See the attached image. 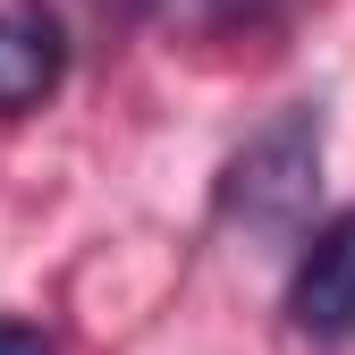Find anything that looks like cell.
Returning a JSON list of instances; mask_svg holds the SVG:
<instances>
[{
    "label": "cell",
    "mask_w": 355,
    "mask_h": 355,
    "mask_svg": "<svg viewBox=\"0 0 355 355\" xmlns=\"http://www.w3.org/2000/svg\"><path fill=\"white\" fill-rule=\"evenodd\" d=\"M322 203V102H288L220 161V229L245 245H304Z\"/></svg>",
    "instance_id": "cell-1"
},
{
    "label": "cell",
    "mask_w": 355,
    "mask_h": 355,
    "mask_svg": "<svg viewBox=\"0 0 355 355\" xmlns=\"http://www.w3.org/2000/svg\"><path fill=\"white\" fill-rule=\"evenodd\" d=\"M288 322H296V338H313V347L355 338V211L304 229L296 271H288Z\"/></svg>",
    "instance_id": "cell-2"
},
{
    "label": "cell",
    "mask_w": 355,
    "mask_h": 355,
    "mask_svg": "<svg viewBox=\"0 0 355 355\" xmlns=\"http://www.w3.org/2000/svg\"><path fill=\"white\" fill-rule=\"evenodd\" d=\"M68 76V34L42 0H17L0 9V119H17L34 102H51Z\"/></svg>",
    "instance_id": "cell-3"
},
{
    "label": "cell",
    "mask_w": 355,
    "mask_h": 355,
    "mask_svg": "<svg viewBox=\"0 0 355 355\" xmlns=\"http://www.w3.org/2000/svg\"><path fill=\"white\" fill-rule=\"evenodd\" d=\"M153 9H161L169 26H195V34H211V26H245V17H262L271 0H153Z\"/></svg>",
    "instance_id": "cell-4"
},
{
    "label": "cell",
    "mask_w": 355,
    "mask_h": 355,
    "mask_svg": "<svg viewBox=\"0 0 355 355\" xmlns=\"http://www.w3.org/2000/svg\"><path fill=\"white\" fill-rule=\"evenodd\" d=\"M0 355H51V338L34 322H0Z\"/></svg>",
    "instance_id": "cell-5"
},
{
    "label": "cell",
    "mask_w": 355,
    "mask_h": 355,
    "mask_svg": "<svg viewBox=\"0 0 355 355\" xmlns=\"http://www.w3.org/2000/svg\"><path fill=\"white\" fill-rule=\"evenodd\" d=\"M102 9H119V17H136V9H153V0H102Z\"/></svg>",
    "instance_id": "cell-6"
}]
</instances>
